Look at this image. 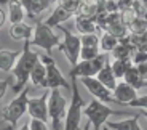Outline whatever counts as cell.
I'll return each instance as SVG.
<instances>
[{
  "label": "cell",
  "instance_id": "obj_1",
  "mask_svg": "<svg viewBox=\"0 0 147 130\" xmlns=\"http://www.w3.org/2000/svg\"><path fill=\"white\" fill-rule=\"evenodd\" d=\"M38 61H40V52H34L32 47H30V40L24 42L21 56L18 58L15 67L11 69V74L15 77V84H13L15 95H18L21 90L26 88L27 82L30 80V72Z\"/></svg>",
  "mask_w": 147,
  "mask_h": 130
},
{
  "label": "cell",
  "instance_id": "obj_2",
  "mask_svg": "<svg viewBox=\"0 0 147 130\" xmlns=\"http://www.w3.org/2000/svg\"><path fill=\"white\" fill-rule=\"evenodd\" d=\"M70 90H72V98H70V104L67 106L64 130H82V116H83L85 101L78 92L77 79H70Z\"/></svg>",
  "mask_w": 147,
  "mask_h": 130
},
{
  "label": "cell",
  "instance_id": "obj_3",
  "mask_svg": "<svg viewBox=\"0 0 147 130\" xmlns=\"http://www.w3.org/2000/svg\"><path fill=\"white\" fill-rule=\"evenodd\" d=\"M83 116H86V119L91 122V130H99L104 124L109 120V116H131L125 111H115V109L109 108L106 103L93 98L86 106L83 108Z\"/></svg>",
  "mask_w": 147,
  "mask_h": 130
},
{
  "label": "cell",
  "instance_id": "obj_4",
  "mask_svg": "<svg viewBox=\"0 0 147 130\" xmlns=\"http://www.w3.org/2000/svg\"><path fill=\"white\" fill-rule=\"evenodd\" d=\"M29 87H26L24 90L16 95L7 106L2 108V117L3 120L15 130L18 125V120L21 119L22 116L27 112V103H29Z\"/></svg>",
  "mask_w": 147,
  "mask_h": 130
},
{
  "label": "cell",
  "instance_id": "obj_5",
  "mask_svg": "<svg viewBox=\"0 0 147 130\" xmlns=\"http://www.w3.org/2000/svg\"><path fill=\"white\" fill-rule=\"evenodd\" d=\"M59 44H61V40L51 31V27L47 26L45 22H37L34 27L32 39H30V47H38V48L45 50L47 55L51 56L53 50L59 47Z\"/></svg>",
  "mask_w": 147,
  "mask_h": 130
},
{
  "label": "cell",
  "instance_id": "obj_6",
  "mask_svg": "<svg viewBox=\"0 0 147 130\" xmlns=\"http://www.w3.org/2000/svg\"><path fill=\"white\" fill-rule=\"evenodd\" d=\"M67 100L59 88L50 90L48 97V117L51 119V130H61V124L66 119Z\"/></svg>",
  "mask_w": 147,
  "mask_h": 130
},
{
  "label": "cell",
  "instance_id": "obj_7",
  "mask_svg": "<svg viewBox=\"0 0 147 130\" xmlns=\"http://www.w3.org/2000/svg\"><path fill=\"white\" fill-rule=\"evenodd\" d=\"M64 35V40L59 44L58 48L66 55L67 61L70 63V67L75 66V64L80 61V50H82V39L78 35H75L74 32H70V29L64 26H56Z\"/></svg>",
  "mask_w": 147,
  "mask_h": 130
},
{
  "label": "cell",
  "instance_id": "obj_8",
  "mask_svg": "<svg viewBox=\"0 0 147 130\" xmlns=\"http://www.w3.org/2000/svg\"><path fill=\"white\" fill-rule=\"evenodd\" d=\"M40 61L45 64L47 69V88H70V84L67 82V79L64 77V74L61 72L58 66H56L53 56L40 53Z\"/></svg>",
  "mask_w": 147,
  "mask_h": 130
},
{
  "label": "cell",
  "instance_id": "obj_9",
  "mask_svg": "<svg viewBox=\"0 0 147 130\" xmlns=\"http://www.w3.org/2000/svg\"><path fill=\"white\" fill-rule=\"evenodd\" d=\"M106 64V56L99 55L93 60H80L75 66L70 67L69 77L70 79H82V77H94Z\"/></svg>",
  "mask_w": 147,
  "mask_h": 130
},
{
  "label": "cell",
  "instance_id": "obj_10",
  "mask_svg": "<svg viewBox=\"0 0 147 130\" xmlns=\"http://www.w3.org/2000/svg\"><path fill=\"white\" fill-rule=\"evenodd\" d=\"M80 82L93 98L102 101V103H117L112 95V90L107 88L98 77H82Z\"/></svg>",
  "mask_w": 147,
  "mask_h": 130
},
{
  "label": "cell",
  "instance_id": "obj_11",
  "mask_svg": "<svg viewBox=\"0 0 147 130\" xmlns=\"http://www.w3.org/2000/svg\"><path fill=\"white\" fill-rule=\"evenodd\" d=\"M48 97H50V90H45L42 97L37 98H29L27 103V112L32 119H40V120H48Z\"/></svg>",
  "mask_w": 147,
  "mask_h": 130
},
{
  "label": "cell",
  "instance_id": "obj_12",
  "mask_svg": "<svg viewBox=\"0 0 147 130\" xmlns=\"http://www.w3.org/2000/svg\"><path fill=\"white\" fill-rule=\"evenodd\" d=\"M112 95H114L117 104L121 106H128L129 101H133L138 97V90L134 87H131L128 82H117V87L112 90Z\"/></svg>",
  "mask_w": 147,
  "mask_h": 130
},
{
  "label": "cell",
  "instance_id": "obj_13",
  "mask_svg": "<svg viewBox=\"0 0 147 130\" xmlns=\"http://www.w3.org/2000/svg\"><path fill=\"white\" fill-rule=\"evenodd\" d=\"M8 34H10V37L16 42H27L32 39V26L27 24V22L21 21V22H15V24H11L10 29H8Z\"/></svg>",
  "mask_w": 147,
  "mask_h": 130
},
{
  "label": "cell",
  "instance_id": "obj_14",
  "mask_svg": "<svg viewBox=\"0 0 147 130\" xmlns=\"http://www.w3.org/2000/svg\"><path fill=\"white\" fill-rule=\"evenodd\" d=\"M21 3L26 8V15L30 19H37L45 10L50 8L53 0H21Z\"/></svg>",
  "mask_w": 147,
  "mask_h": 130
},
{
  "label": "cell",
  "instance_id": "obj_15",
  "mask_svg": "<svg viewBox=\"0 0 147 130\" xmlns=\"http://www.w3.org/2000/svg\"><path fill=\"white\" fill-rule=\"evenodd\" d=\"M72 16H75L72 13V11H69V10H66L64 7H61V5H56L55 7V10L51 11V15L48 16L47 19H45V24L47 26H50V27H56V26H59V24H63V22H66L67 19H70Z\"/></svg>",
  "mask_w": 147,
  "mask_h": 130
},
{
  "label": "cell",
  "instance_id": "obj_16",
  "mask_svg": "<svg viewBox=\"0 0 147 130\" xmlns=\"http://www.w3.org/2000/svg\"><path fill=\"white\" fill-rule=\"evenodd\" d=\"M21 52L19 50H7V48L0 47V71L11 72V69L15 67L18 58L21 56Z\"/></svg>",
  "mask_w": 147,
  "mask_h": 130
},
{
  "label": "cell",
  "instance_id": "obj_17",
  "mask_svg": "<svg viewBox=\"0 0 147 130\" xmlns=\"http://www.w3.org/2000/svg\"><path fill=\"white\" fill-rule=\"evenodd\" d=\"M7 7H8V19H10L11 24L24 21V18L27 16L26 8L21 3V0H8Z\"/></svg>",
  "mask_w": 147,
  "mask_h": 130
},
{
  "label": "cell",
  "instance_id": "obj_18",
  "mask_svg": "<svg viewBox=\"0 0 147 130\" xmlns=\"http://www.w3.org/2000/svg\"><path fill=\"white\" fill-rule=\"evenodd\" d=\"M139 117H141V112L139 114H133L131 117L123 119V120H115V122H109L107 120L106 124L112 130H142L139 125Z\"/></svg>",
  "mask_w": 147,
  "mask_h": 130
},
{
  "label": "cell",
  "instance_id": "obj_19",
  "mask_svg": "<svg viewBox=\"0 0 147 130\" xmlns=\"http://www.w3.org/2000/svg\"><path fill=\"white\" fill-rule=\"evenodd\" d=\"M30 82H32L34 87L47 88V69H45V64L42 61H38L34 66L32 72H30Z\"/></svg>",
  "mask_w": 147,
  "mask_h": 130
},
{
  "label": "cell",
  "instance_id": "obj_20",
  "mask_svg": "<svg viewBox=\"0 0 147 130\" xmlns=\"http://www.w3.org/2000/svg\"><path fill=\"white\" fill-rule=\"evenodd\" d=\"M96 77L99 79L101 82H102L104 85L107 87L109 90H114L115 87H117V77H115L114 71H112V66L110 64H104V67L98 72V76Z\"/></svg>",
  "mask_w": 147,
  "mask_h": 130
},
{
  "label": "cell",
  "instance_id": "obj_21",
  "mask_svg": "<svg viewBox=\"0 0 147 130\" xmlns=\"http://www.w3.org/2000/svg\"><path fill=\"white\" fill-rule=\"evenodd\" d=\"M75 29H77L82 35H85V34H96L98 26L94 24V21H93L91 18L78 15L77 18H75Z\"/></svg>",
  "mask_w": 147,
  "mask_h": 130
},
{
  "label": "cell",
  "instance_id": "obj_22",
  "mask_svg": "<svg viewBox=\"0 0 147 130\" xmlns=\"http://www.w3.org/2000/svg\"><path fill=\"white\" fill-rule=\"evenodd\" d=\"M118 42H120V37H117L115 34L106 31V32L99 37V48L102 50V52H106V53L114 52V48L118 45Z\"/></svg>",
  "mask_w": 147,
  "mask_h": 130
},
{
  "label": "cell",
  "instance_id": "obj_23",
  "mask_svg": "<svg viewBox=\"0 0 147 130\" xmlns=\"http://www.w3.org/2000/svg\"><path fill=\"white\" fill-rule=\"evenodd\" d=\"M123 79H125V82H128L131 87H134L136 90H139V88H144V79L139 76V72H138V67L136 66H129L128 67V71L125 72V76H123Z\"/></svg>",
  "mask_w": 147,
  "mask_h": 130
},
{
  "label": "cell",
  "instance_id": "obj_24",
  "mask_svg": "<svg viewBox=\"0 0 147 130\" xmlns=\"http://www.w3.org/2000/svg\"><path fill=\"white\" fill-rule=\"evenodd\" d=\"M131 64H133L131 60H114V63L110 64V66H112V71H114L115 77H117V79L120 77L121 79Z\"/></svg>",
  "mask_w": 147,
  "mask_h": 130
},
{
  "label": "cell",
  "instance_id": "obj_25",
  "mask_svg": "<svg viewBox=\"0 0 147 130\" xmlns=\"http://www.w3.org/2000/svg\"><path fill=\"white\" fill-rule=\"evenodd\" d=\"M59 5L64 7L66 10L72 11L74 15H77L80 11L82 5H83V0H59Z\"/></svg>",
  "mask_w": 147,
  "mask_h": 130
},
{
  "label": "cell",
  "instance_id": "obj_26",
  "mask_svg": "<svg viewBox=\"0 0 147 130\" xmlns=\"http://www.w3.org/2000/svg\"><path fill=\"white\" fill-rule=\"evenodd\" d=\"M99 55V47H82L80 50V60H93Z\"/></svg>",
  "mask_w": 147,
  "mask_h": 130
},
{
  "label": "cell",
  "instance_id": "obj_27",
  "mask_svg": "<svg viewBox=\"0 0 147 130\" xmlns=\"http://www.w3.org/2000/svg\"><path fill=\"white\" fill-rule=\"evenodd\" d=\"M80 39H82V47H99V37L96 34H85Z\"/></svg>",
  "mask_w": 147,
  "mask_h": 130
},
{
  "label": "cell",
  "instance_id": "obj_28",
  "mask_svg": "<svg viewBox=\"0 0 147 130\" xmlns=\"http://www.w3.org/2000/svg\"><path fill=\"white\" fill-rule=\"evenodd\" d=\"M128 106H131V108H138V109H147V95L136 97L133 101H129Z\"/></svg>",
  "mask_w": 147,
  "mask_h": 130
},
{
  "label": "cell",
  "instance_id": "obj_29",
  "mask_svg": "<svg viewBox=\"0 0 147 130\" xmlns=\"http://www.w3.org/2000/svg\"><path fill=\"white\" fill-rule=\"evenodd\" d=\"M131 61H133V64H139V63L147 61V50H134V53L131 56Z\"/></svg>",
  "mask_w": 147,
  "mask_h": 130
},
{
  "label": "cell",
  "instance_id": "obj_30",
  "mask_svg": "<svg viewBox=\"0 0 147 130\" xmlns=\"http://www.w3.org/2000/svg\"><path fill=\"white\" fill-rule=\"evenodd\" d=\"M29 127H30V130H51V129H48V125H47V122H45V120L32 119V117H30Z\"/></svg>",
  "mask_w": 147,
  "mask_h": 130
},
{
  "label": "cell",
  "instance_id": "obj_31",
  "mask_svg": "<svg viewBox=\"0 0 147 130\" xmlns=\"http://www.w3.org/2000/svg\"><path fill=\"white\" fill-rule=\"evenodd\" d=\"M138 67V72H139V76L144 79V80H147V61H144V63H139L136 64Z\"/></svg>",
  "mask_w": 147,
  "mask_h": 130
},
{
  "label": "cell",
  "instance_id": "obj_32",
  "mask_svg": "<svg viewBox=\"0 0 147 130\" xmlns=\"http://www.w3.org/2000/svg\"><path fill=\"white\" fill-rule=\"evenodd\" d=\"M8 85H10L8 80H0V100L5 97V93H7V90H8Z\"/></svg>",
  "mask_w": 147,
  "mask_h": 130
},
{
  "label": "cell",
  "instance_id": "obj_33",
  "mask_svg": "<svg viewBox=\"0 0 147 130\" xmlns=\"http://www.w3.org/2000/svg\"><path fill=\"white\" fill-rule=\"evenodd\" d=\"M5 21H7V13L3 11V8L0 7V29H2V26L5 24Z\"/></svg>",
  "mask_w": 147,
  "mask_h": 130
},
{
  "label": "cell",
  "instance_id": "obj_34",
  "mask_svg": "<svg viewBox=\"0 0 147 130\" xmlns=\"http://www.w3.org/2000/svg\"><path fill=\"white\" fill-rule=\"evenodd\" d=\"M83 130H91V122H90V120L83 125Z\"/></svg>",
  "mask_w": 147,
  "mask_h": 130
},
{
  "label": "cell",
  "instance_id": "obj_35",
  "mask_svg": "<svg viewBox=\"0 0 147 130\" xmlns=\"http://www.w3.org/2000/svg\"><path fill=\"white\" fill-rule=\"evenodd\" d=\"M19 130H30V127H29V124H24V125H22Z\"/></svg>",
  "mask_w": 147,
  "mask_h": 130
},
{
  "label": "cell",
  "instance_id": "obj_36",
  "mask_svg": "<svg viewBox=\"0 0 147 130\" xmlns=\"http://www.w3.org/2000/svg\"><path fill=\"white\" fill-rule=\"evenodd\" d=\"M141 116H144V117L147 119V109H142V111H141Z\"/></svg>",
  "mask_w": 147,
  "mask_h": 130
},
{
  "label": "cell",
  "instance_id": "obj_37",
  "mask_svg": "<svg viewBox=\"0 0 147 130\" xmlns=\"http://www.w3.org/2000/svg\"><path fill=\"white\" fill-rule=\"evenodd\" d=\"M7 2H8V0H0V5H5Z\"/></svg>",
  "mask_w": 147,
  "mask_h": 130
},
{
  "label": "cell",
  "instance_id": "obj_38",
  "mask_svg": "<svg viewBox=\"0 0 147 130\" xmlns=\"http://www.w3.org/2000/svg\"><path fill=\"white\" fill-rule=\"evenodd\" d=\"M0 130H13V129H11V127H10V125H8V127H7V129H0Z\"/></svg>",
  "mask_w": 147,
  "mask_h": 130
},
{
  "label": "cell",
  "instance_id": "obj_39",
  "mask_svg": "<svg viewBox=\"0 0 147 130\" xmlns=\"http://www.w3.org/2000/svg\"><path fill=\"white\" fill-rule=\"evenodd\" d=\"M144 87H147V80H146V82H144Z\"/></svg>",
  "mask_w": 147,
  "mask_h": 130
},
{
  "label": "cell",
  "instance_id": "obj_40",
  "mask_svg": "<svg viewBox=\"0 0 147 130\" xmlns=\"http://www.w3.org/2000/svg\"><path fill=\"white\" fill-rule=\"evenodd\" d=\"M104 130H109V127H106V129H104Z\"/></svg>",
  "mask_w": 147,
  "mask_h": 130
},
{
  "label": "cell",
  "instance_id": "obj_41",
  "mask_svg": "<svg viewBox=\"0 0 147 130\" xmlns=\"http://www.w3.org/2000/svg\"><path fill=\"white\" fill-rule=\"evenodd\" d=\"M53 2H58V0H53Z\"/></svg>",
  "mask_w": 147,
  "mask_h": 130
}]
</instances>
